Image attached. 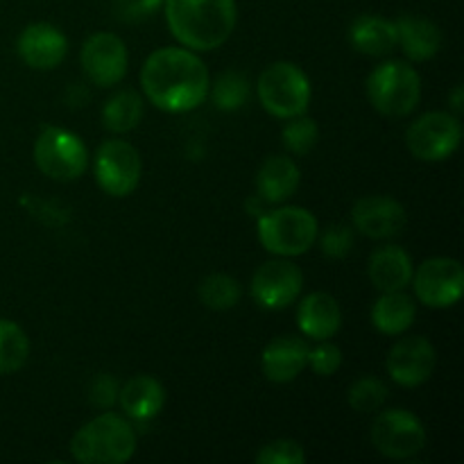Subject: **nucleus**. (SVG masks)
Segmentation results:
<instances>
[{"instance_id": "30", "label": "nucleus", "mask_w": 464, "mask_h": 464, "mask_svg": "<svg viewBox=\"0 0 464 464\" xmlns=\"http://www.w3.org/2000/svg\"><path fill=\"white\" fill-rule=\"evenodd\" d=\"M317 139H320V130L306 113L288 118V125L284 127V134H281V140L293 154H308L317 145Z\"/></svg>"}, {"instance_id": "29", "label": "nucleus", "mask_w": 464, "mask_h": 464, "mask_svg": "<svg viewBox=\"0 0 464 464\" xmlns=\"http://www.w3.org/2000/svg\"><path fill=\"white\" fill-rule=\"evenodd\" d=\"M388 401V385L374 376L356 381L349 388V406L358 412H376Z\"/></svg>"}, {"instance_id": "2", "label": "nucleus", "mask_w": 464, "mask_h": 464, "mask_svg": "<svg viewBox=\"0 0 464 464\" xmlns=\"http://www.w3.org/2000/svg\"><path fill=\"white\" fill-rule=\"evenodd\" d=\"M170 34L193 53L225 44L238 21L236 0H163Z\"/></svg>"}, {"instance_id": "36", "label": "nucleus", "mask_w": 464, "mask_h": 464, "mask_svg": "<svg viewBox=\"0 0 464 464\" xmlns=\"http://www.w3.org/2000/svg\"><path fill=\"white\" fill-rule=\"evenodd\" d=\"M453 109H456L458 113L462 111V86H458L456 91H453Z\"/></svg>"}, {"instance_id": "9", "label": "nucleus", "mask_w": 464, "mask_h": 464, "mask_svg": "<svg viewBox=\"0 0 464 464\" xmlns=\"http://www.w3.org/2000/svg\"><path fill=\"white\" fill-rule=\"evenodd\" d=\"M372 444L392 460H406L426 447V429L412 412L392 408L376 415L372 424Z\"/></svg>"}, {"instance_id": "13", "label": "nucleus", "mask_w": 464, "mask_h": 464, "mask_svg": "<svg viewBox=\"0 0 464 464\" xmlns=\"http://www.w3.org/2000/svg\"><path fill=\"white\" fill-rule=\"evenodd\" d=\"M82 71L86 72L93 84L98 86H116L125 77L127 57L125 41L111 32H98L84 44L80 53Z\"/></svg>"}, {"instance_id": "34", "label": "nucleus", "mask_w": 464, "mask_h": 464, "mask_svg": "<svg viewBox=\"0 0 464 464\" xmlns=\"http://www.w3.org/2000/svg\"><path fill=\"white\" fill-rule=\"evenodd\" d=\"M118 399V385L111 376H98L91 385V401L98 408H111Z\"/></svg>"}, {"instance_id": "19", "label": "nucleus", "mask_w": 464, "mask_h": 464, "mask_svg": "<svg viewBox=\"0 0 464 464\" xmlns=\"http://www.w3.org/2000/svg\"><path fill=\"white\" fill-rule=\"evenodd\" d=\"M370 281L381 293L406 290L412 281V258L406 249L397 245H388L372 254L370 258Z\"/></svg>"}, {"instance_id": "35", "label": "nucleus", "mask_w": 464, "mask_h": 464, "mask_svg": "<svg viewBox=\"0 0 464 464\" xmlns=\"http://www.w3.org/2000/svg\"><path fill=\"white\" fill-rule=\"evenodd\" d=\"M125 3L130 12L139 14V16H148V14H152L163 0H125Z\"/></svg>"}, {"instance_id": "3", "label": "nucleus", "mask_w": 464, "mask_h": 464, "mask_svg": "<svg viewBox=\"0 0 464 464\" xmlns=\"http://www.w3.org/2000/svg\"><path fill=\"white\" fill-rule=\"evenodd\" d=\"M71 453L82 464H122L136 453V430L125 417L102 412L71 440Z\"/></svg>"}, {"instance_id": "17", "label": "nucleus", "mask_w": 464, "mask_h": 464, "mask_svg": "<svg viewBox=\"0 0 464 464\" xmlns=\"http://www.w3.org/2000/svg\"><path fill=\"white\" fill-rule=\"evenodd\" d=\"M308 344L302 338L295 335H284V338H275L261 356L263 374L272 383H290L297 379L308 365Z\"/></svg>"}, {"instance_id": "32", "label": "nucleus", "mask_w": 464, "mask_h": 464, "mask_svg": "<svg viewBox=\"0 0 464 464\" xmlns=\"http://www.w3.org/2000/svg\"><path fill=\"white\" fill-rule=\"evenodd\" d=\"M343 365V352L335 344L322 340L315 349H308V365L315 374L331 376L338 367Z\"/></svg>"}, {"instance_id": "4", "label": "nucleus", "mask_w": 464, "mask_h": 464, "mask_svg": "<svg viewBox=\"0 0 464 464\" xmlns=\"http://www.w3.org/2000/svg\"><path fill=\"white\" fill-rule=\"evenodd\" d=\"M320 236L315 216L302 207H281L258 218V240L281 258L302 256Z\"/></svg>"}, {"instance_id": "16", "label": "nucleus", "mask_w": 464, "mask_h": 464, "mask_svg": "<svg viewBox=\"0 0 464 464\" xmlns=\"http://www.w3.org/2000/svg\"><path fill=\"white\" fill-rule=\"evenodd\" d=\"M18 57L34 71H53L66 59L68 39L50 23H32L16 41Z\"/></svg>"}, {"instance_id": "11", "label": "nucleus", "mask_w": 464, "mask_h": 464, "mask_svg": "<svg viewBox=\"0 0 464 464\" xmlns=\"http://www.w3.org/2000/svg\"><path fill=\"white\" fill-rule=\"evenodd\" d=\"M415 295L429 308H451L464 293V270L460 261L447 256L429 258L412 272Z\"/></svg>"}, {"instance_id": "8", "label": "nucleus", "mask_w": 464, "mask_h": 464, "mask_svg": "<svg viewBox=\"0 0 464 464\" xmlns=\"http://www.w3.org/2000/svg\"><path fill=\"white\" fill-rule=\"evenodd\" d=\"M462 125L458 116L430 111L417 118L406 131V145L420 161H444L460 148Z\"/></svg>"}, {"instance_id": "21", "label": "nucleus", "mask_w": 464, "mask_h": 464, "mask_svg": "<svg viewBox=\"0 0 464 464\" xmlns=\"http://www.w3.org/2000/svg\"><path fill=\"white\" fill-rule=\"evenodd\" d=\"M121 408L130 420L134 421H150L163 411L166 403V390L152 376L139 374L127 381L122 390L118 392Z\"/></svg>"}, {"instance_id": "7", "label": "nucleus", "mask_w": 464, "mask_h": 464, "mask_svg": "<svg viewBox=\"0 0 464 464\" xmlns=\"http://www.w3.org/2000/svg\"><path fill=\"white\" fill-rule=\"evenodd\" d=\"M34 161L54 181H75L84 175L89 152L80 136L62 127H44L34 143Z\"/></svg>"}, {"instance_id": "1", "label": "nucleus", "mask_w": 464, "mask_h": 464, "mask_svg": "<svg viewBox=\"0 0 464 464\" xmlns=\"http://www.w3.org/2000/svg\"><path fill=\"white\" fill-rule=\"evenodd\" d=\"M140 86L154 107L186 113L208 98L211 80L202 59L188 48H161L145 59Z\"/></svg>"}, {"instance_id": "31", "label": "nucleus", "mask_w": 464, "mask_h": 464, "mask_svg": "<svg viewBox=\"0 0 464 464\" xmlns=\"http://www.w3.org/2000/svg\"><path fill=\"white\" fill-rule=\"evenodd\" d=\"M258 464H304L306 453L302 444L295 440H275V442L261 447L256 456Z\"/></svg>"}, {"instance_id": "15", "label": "nucleus", "mask_w": 464, "mask_h": 464, "mask_svg": "<svg viewBox=\"0 0 464 464\" xmlns=\"http://www.w3.org/2000/svg\"><path fill=\"white\" fill-rule=\"evenodd\" d=\"M352 220L356 231L374 240L394 238L406 227V208L392 198L385 195H367L353 204Z\"/></svg>"}, {"instance_id": "20", "label": "nucleus", "mask_w": 464, "mask_h": 464, "mask_svg": "<svg viewBox=\"0 0 464 464\" xmlns=\"http://www.w3.org/2000/svg\"><path fill=\"white\" fill-rule=\"evenodd\" d=\"M299 181H302V172H299L297 163L284 154H275L258 168L256 188L261 199L270 204H281L297 193Z\"/></svg>"}, {"instance_id": "22", "label": "nucleus", "mask_w": 464, "mask_h": 464, "mask_svg": "<svg viewBox=\"0 0 464 464\" xmlns=\"http://www.w3.org/2000/svg\"><path fill=\"white\" fill-rule=\"evenodd\" d=\"M397 27V45L412 62H429L440 53L442 32L433 21L421 16H401L394 21Z\"/></svg>"}, {"instance_id": "5", "label": "nucleus", "mask_w": 464, "mask_h": 464, "mask_svg": "<svg viewBox=\"0 0 464 464\" xmlns=\"http://www.w3.org/2000/svg\"><path fill=\"white\" fill-rule=\"evenodd\" d=\"M372 107L390 118L411 116L421 100L420 72L406 62H385L367 77Z\"/></svg>"}, {"instance_id": "18", "label": "nucleus", "mask_w": 464, "mask_h": 464, "mask_svg": "<svg viewBox=\"0 0 464 464\" xmlns=\"http://www.w3.org/2000/svg\"><path fill=\"white\" fill-rule=\"evenodd\" d=\"M297 324L306 338L329 340L343 326V311L334 295L329 293H311L302 299L297 311Z\"/></svg>"}, {"instance_id": "27", "label": "nucleus", "mask_w": 464, "mask_h": 464, "mask_svg": "<svg viewBox=\"0 0 464 464\" xmlns=\"http://www.w3.org/2000/svg\"><path fill=\"white\" fill-rule=\"evenodd\" d=\"M243 297V288L229 275H211L199 284V299L211 311H229Z\"/></svg>"}, {"instance_id": "14", "label": "nucleus", "mask_w": 464, "mask_h": 464, "mask_svg": "<svg viewBox=\"0 0 464 464\" xmlns=\"http://www.w3.org/2000/svg\"><path fill=\"white\" fill-rule=\"evenodd\" d=\"M435 347L421 335L412 338H401L388 353V374L392 376L394 383L403 388H417L426 383L435 370Z\"/></svg>"}, {"instance_id": "26", "label": "nucleus", "mask_w": 464, "mask_h": 464, "mask_svg": "<svg viewBox=\"0 0 464 464\" xmlns=\"http://www.w3.org/2000/svg\"><path fill=\"white\" fill-rule=\"evenodd\" d=\"M30 358V340L12 320L0 317V374H14Z\"/></svg>"}, {"instance_id": "28", "label": "nucleus", "mask_w": 464, "mask_h": 464, "mask_svg": "<svg viewBox=\"0 0 464 464\" xmlns=\"http://www.w3.org/2000/svg\"><path fill=\"white\" fill-rule=\"evenodd\" d=\"M208 93L213 95V102L222 111H238L249 98V84L247 77L240 75L236 71L222 72L216 80L213 89H208Z\"/></svg>"}, {"instance_id": "10", "label": "nucleus", "mask_w": 464, "mask_h": 464, "mask_svg": "<svg viewBox=\"0 0 464 464\" xmlns=\"http://www.w3.org/2000/svg\"><path fill=\"white\" fill-rule=\"evenodd\" d=\"M140 170H143V163H140L139 150L127 140L113 139L98 148L95 181L111 198H127L134 193L140 181Z\"/></svg>"}, {"instance_id": "6", "label": "nucleus", "mask_w": 464, "mask_h": 464, "mask_svg": "<svg viewBox=\"0 0 464 464\" xmlns=\"http://www.w3.org/2000/svg\"><path fill=\"white\" fill-rule=\"evenodd\" d=\"M256 93L258 102L270 116L288 121L306 113L311 104V82L295 63L276 62L261 72Z\"/></svg>"}, {"instance_id": "23", "label": "nucleus", "mask_w": 464, "mask_h": 464, "mask_svg": "<svg viewBox=\"0 0 464 464\" xmlns=\"http://www.w3.org/2000/svg\"><path fill=\"white\" fill-rule=\"evenodd\" d=\"M349 41L367 57H385L397 48V27L392 21L374 14L358 16L349 27Z\"/></svg>"}, {"instance_id": "33", "label": "nucleus", "mask_w": 464, "mask_h": 464, "mask_svg": "<svg viewBox=\"0 0 464 464\" xmlns=\"http://www.w3.org/2000/svg\"><path fill=\"white\" fill-rule=\"evenodd\" d=\"M353 247V229L347 225H334L322 234V252L329 258H344Z\"/></svg>"}, {"instance_id": "24", "label": "nucleus", "mask_w": 464, "mask_h": 464, "mask_svg": "<svg viewBox=\"0 0 464 464\" xmlns=\"http://www.w3.org/2000/svg\"><path fill=\"white\" fill-rule=\"evenodd\" d=\"M415 302L403 290L383 293L372 308V324L385 335H401L415 322Z\"/></svg>"}, {"instance_id": "12", "label": "nucleus", "mask_w": 464, "mask_h": 464, "mask_svg": "<svg viewBox=\"0 0 464 464\" xmlns=\"http://www.w3.org/2000/svg\"><path fill=\"white\" fill-rule=\"evenodd\" d=\"M304 288V275L290 261H267L256 270L252 279L254 302L267 311H281L297 302Z\"/></svg>"}, {"instance_id": "25", "label": "nucleus", "mask_w": 464, "mask_h": 464, "mask_svg": "<svg viewBox=\"0 0 464 464\" xmlns=\"http://www.w3.org/2000/svg\"><path fill=\"white\" fill-rule=\"evenodd\" d=\"M143 118V100L134 91H121L111 95L102 107V125L113 134H127L139 127Z\"/></svg>"}]
</instances>
